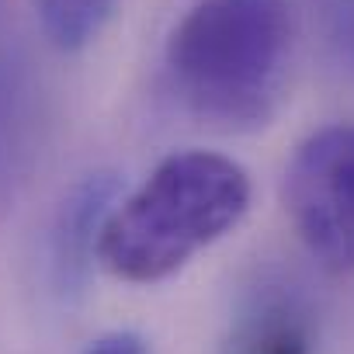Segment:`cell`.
<instances>
[{
	"label": "cell",
	"mask_w": 354,
	"mask_h": 354,
	"mask_svg": "<svg viewBox=\"0 0 354 354\" xmlns=\"http://www.w3.org/2000/svg\"><path fill=\"white\" fill-rule=\"evenodd\" d=\"M292 42V0H198L167 35L163 66L195 118L247 132L278 111Z\"/></svg>",
	"instance_id": "cell-1"
},
{
	"label": "cell",
	"mask_w": 354,
	"mask_h": 354,
	"mask_svg": "<svg viewBox=\"0 0 354 354\" xmlns=\"http://www.w3.org/2000/svg\"><path fill=\"white\" fill-rule=\"evenodd\" d=\"M247 209L250 177L236 160L212 149H181L108 209L94 250L115 278L153 285L233 233Z\"/></svg>",
	"instance_id": "cell-2"
},
{
	"label": "cell",
	"mask_w": 354,
	"mask_h": 354,
	"mask_svg": "<svg viewBox=\"0 0 354 354\" xmlns=\"http://www.w3.org/2000/svg\"><path fill=\"white\" fill-rule=\"evenodd\" d=\"M281 198L316 261L333 271L354 268V122L326 125L299 142Z\"/></svg>",
	"instance_id": "cell-3"
},
{
	"label": "cell",
	"mask_w": 354,
	"mask_h": 354,
	"mask_svg": "<svg viewBox=\"0 0 354 354\" xmlns=\"http://www.w3.org/2000/svg\"><path fill=\"white\" fill-rule=\"evenodd\" d=\"M111 192H115V181L97 174L66 198L53 230V268L63 285H73L80 278L91 247H97V233L108 216L104 205L111 202Z\"/></svg>",
	"instance_id": "cell-4"
},
{
	"label": "cell",
	"mask_w": 354,
	"mask_h": 354,
	"mask_svg": "<svg viewBox=\"0 0 354 354\" xmlns=\"http://www.w3.org/2000/svg\"><path fill=\"white\" fill-rule=\"evenodd\" d=\"M118 0H32L46 39L59 53L87 49L111 21Z\"/></svg>",
	"instance_id": "cell-5"
},
{
	"label": "cell",
	"mask_w": 354,
	"mask_h": 354,
	"mask_svg": "<svg viewBox=\"0 0 354 354\" xmlns=\"http://www.w3.org/2000/svg\"><path fill=\"white\" fill-rule=\"evenodd\" d=\"M243 354H309V340L295 319H274L254 333Z\"/></svg>",
	"instance_id": "cell-6"
},
{
	"label": "cell",
	"mask_w": 354,
	"mask_h": 354,
	"mask_svg": "<svg viewBox=\"0 0 354 354\" xmlns=\"http://www.w3.org/2000/svg\"><path fill=\"white\" fill-rule=\"evenodd\" d=\"M330 39L340 49L347 70L354 73V0H333L330 4Z\"/></svg>",
	"instance_id": "cell-7"
},
{
	"label": "cell",
	"mask_w": 354,
	"mask_h": 354,
	"mask_svg": "<svg viewBox=\"0 0 354 354\" xmlns=\"http://www.w3.org/2000/svg\"><path fill=\"white\" fill-rule=\"evenodd\" d=\"M84 354H153V351H149V344L139 333L115 330V333H104V337L91 340V347Z\"/></svg>",
	"instance_id": "cell-8"
},
{
	"label": "cell",
	"mask_w": 354,
	"mask_h": 354,
	"mask_svg": "<svg viewBox=\"0 0 354 354\" xmlns=\"http://www.w3.org/2000/svg\"><path fill=\"white\" fill-rule=\"evenodd\" d=\"M0 11H4V0H0Z\"/></svg>",
	"instance_id": "cell-9"
}]
</instances>
